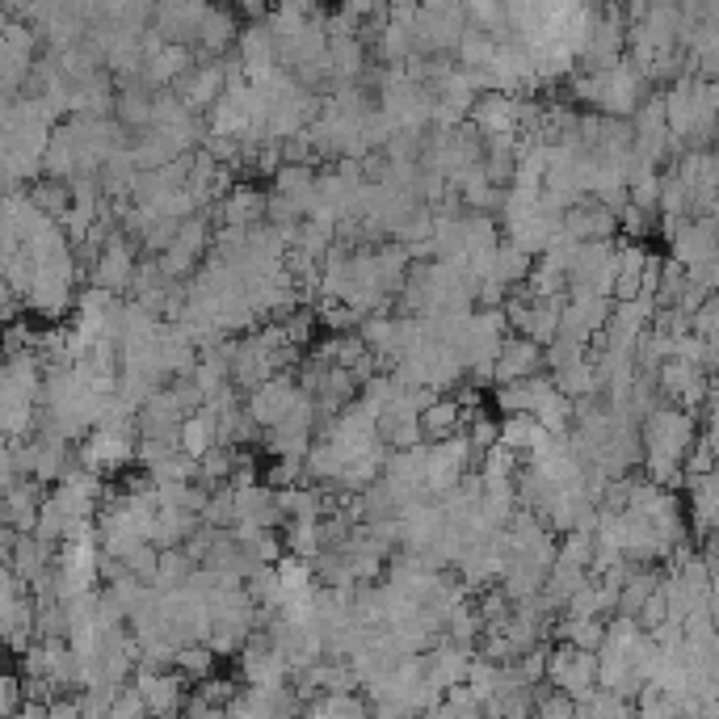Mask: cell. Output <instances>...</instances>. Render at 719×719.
Segmentation results:
<instances>
[{"label": "cell", "instance_id": "cell-1", "mask_svg": "<svg viewBox=\"0 0 719 719\" xmlns=\"http://www.w3.org/2000/svg\"><path fill=\"white\" fill-rule=\"evenodd\" d=\"M698 433L695 412L686 408H648L640 425V463L661 488H682V458Z\"/></svg>", "mask_w": 719, "mask_h": 719}, {"label": "cell", "instance_id": "cell-2", "mask_svg": "<svg viewBox=\"0 0 719 719\" xmlns=\"http://www.w3.org/2000/svg\"><path fill=\"white\" fill-rule=\"evenodd\" d=\"M547 686L564 690L568 698H585L598 686V656L589 648H576L568 640H555V648H547Z\"/></svg>", "mask_w": 719, "mask_h": 719}, {"label": "cell", "instance_id": "cell-3", "mask_svg": "<svg viewBox=\"0 0 719 719\" xmlns=\"http://www.w3.org/2000/svg\"><path fill=\"white\" fill-rule=\"evenodd\" d=\"M615 287V236L580 240L568 265V295H610Z\"/></svg>", "mask_w": 719, "mask_h": 719}, {"label": "cell", "instance_id": "cell-4", "mask_svg": "<svg viewBox=\"0 0 719 719\" xmlns=\"http://www.w3.org/2000/svg\"><path fill=\"white\" fill-rule=\"evenodd\" d=\"M135 240L126 236V232H110L106 236V244H101V253H97V262L89 265V283L101 290H110V295H122V290L131 287V274H135V265H140V257H135Z\"/></svg>", "mask_w": 719, "mask_h": 719}, {"label": "cell", "instance_id": "cell-5", "mask_svg": "<svg viewBox=\"0 0 719 719\" xmlns=\"http://www.w3.org/2000/svg\"><path fill=\"white\" fill-rule=\"evenodd\" d=\"M295 396H299V384H295V370H274V375H265L262 384L253 387V391H244V412L269 430L290 405H295Z\"/></svg>", "mask_w": 719, "mask_h": 719}, {"label": "cell", "instance_id": "cell-6", "mask_svg": "<svg viewBox=\"0 0 719 719\" xmlns=\"http://www.w3.org/2000/svg\"><path fill=\"white\" fill-rule=\"evenodd\" d=\"M131 686L140 690L144 707L152 716H177L181 703H186V677L173 670H147V665H135L131 673Z\"/></svg>", "mask_w": 719, "mask_h": 719}, {"label": "cell", "instance_id": "cell-7", "mask_svg": "<svg viewBox=\"0 0 719 719\" xmlns=\"http://www.w3.org/2000/svg\"><path fill=\"white\" fill-rule=\"evenodd\" d=\"M670 257L682 269H698V265L716 262V215H690L677 223L670 236Z\"/></svg>", "mask_w": 719, "mask_h": 719}, {"label": "cell", "instance_id": "cell-8", "mask_svg": "<svg viewBox=\"0 0 719 719\" xmlns=\"http://www.w3.org/2000/svg\"><path fill=\"white\" fill-rule=\"evenodd\" d=\"M236 656H240V673H244L248 686H283V682H290L287 656L269 644L262 631H253V635L240 644Z\"/></svg>", "mask_w": 719, "mask_h": 719}, {"label": "cell", "instance_id": "cell-9", "mask_svg": "<svg viewBox=\"0 0 719 719\" xmlns=\"http://www.w3.org/2000/svg\"><path fill=\"white\" fill-rule=\"evenodd\" d=\"M232 527H283L278 493L265 484H232Z\"/></svg>", "mask_w": 719, "mask_h": 719}, {"label": "cell", "instance_id": "cell-10", "mask_svg": "<svg viewBox=\"0 0 719 719\" xmlns=\"http://www.w3.org/2000/svg\"><path fill=\"white\" fill-rule=\"evenodd\" d=\"M534 370H543V345L522 333H505L497 362H493V384H509V379H522Z\"/></svg>", "mask_w": 719, "mask_h": 719}, {"label": "cell", "instance_id": "cell-11", "mask_svg": "<svg viewBox=\"0 0 719 719\" xmlns=\"http://www.w3.org/2000/svg\"><path fill=\"white\" fill-rule=\"evenodd\" d=\"M202 527V518L186 505H156V522H152V543L156 547H181L193 530Z\"/></svg>", "mask_w": 719, "mask_h": 719}, {"label": "cell", "instance_id": "cell-12", "mask_svg": "<svg viewBox=\"0 0 719 719\" xmlns=\"http://www.w3.org/2000/svg\"><path fill=\"white\" fill-rule=\"evenodd\" d=\"M274 193L290 198L303 211V219H308L316 207V165H290V161H283L274 168Z\"/></svg>", "mask_w": 719, "mask_h": 719}, {"label": "cell", "instance_id": "cell-13", "mask_svg": "<svg viewBox=\"0 0 719 719\" xmlns=\"http://www.w3.org/2000/svg\"><path fill=\"white\" fill-rule=\"evenodd\" d=\"M215 442H219V421L207 405L181 417V425H177V446H181L190 458H198L202 451H211Z\"/></svg>", "mask_w": 719, "mask_h": 719}, {"label": "cell", "instance_id": "cell-14", "mask_svg": "<svg viewBox=\"0 0 719 719\" xmlns=\"http://www.w3.org/2000/svg\"><path fill=\"white\" fill-rule=\"evenodd\" d=\"M472 126L479 135H505V131H518L513 122V97L509 93H488L472 101Z\"/></svg>", "mask_w": 719, "mask_h": 719}, {"label": "cell", "instance_id": "cell-15", "mask_svg": "<svg viewBox=\"0 0 719 719\" xmlns=\"http://www.w3.org/2000/svg\"><path fill=\"white\" fill-rule=\"evenodd\" d=\"M417 421H421V442H438V438H446V433L458 430L463 408L455 405L451 391H442V396H433L430 405L417 412Z\"/></svg>", "mask_w": 719, "mask_h": 719}, {"label": "cell", "instance_id": "cell-16", "mask_svg": "<svg viewBox=\"0 0 719 719\" xmlns=\"http://www.w3.org/2000/svg\"><path fill=\"white\" fill-rule=\"evenodd\" d=\"M543 425L530 417V412H505L501 421H497V442L509 446V451H518V455L527 458L534 446H539V438H543Z\"/></svg>", "mask_w": 719, "mask_h": 719}, {"label": "cell", "instance_id": "cell-17", "mask_svg": "<svg viewBox=\"0 0 719 719\" xmlns=\"http://www.w3.org/2000/svg\"><path fill=\"white\" fill-rule=\"evenodd\" d=\"M530 265H534L530 253H522V248L509 244V240H497V253H493V269H488V278L513 290V287H522V278L530 274Z\"/></svg>", "mask_w": 719, "mask_h": 719}, {"label": "cell", "instance_id": "cell-18", "mask_svg": "<svg viewBox=\"0 0 719 719\" xmlns=\"http://www.w3.org/2000/svg\"><path fill=\"white\" fill-rule=\"evenodd\" d=\"M552 384H555V391H564L568 400L594 396V391H598V375H594V362H589V354H585V358L564 362L560 370H552Z\"/></svg>", "mask_w": 719, "mask_h": 719}, {"label": "cell", "instance_id": "cell-19", "mask_svg": "<svg viewBox=\"0 0 719 719\" xmlns=\"http://www.w3.org/2000/svg\"><path fill=\"white\" fill-rule=\"evenodd\" d=\"M25 193H30V202H34L38 211H47L51 219H64L68 215V207H73L68 181H55V177H38Z\"/></svg>", "mask_w": 719, "mask_h": 719}, {"label": "cell", "instance_id": "cell-20", "mask_svg": "<svg viewBox=\"0 0 719 719\" xmlns=\"http://www.w3.org/2000/svg\"><path fill=\"white\" fill-rule=\"evenodd\" d=\"M312 716H370V698L358 690H329L312 703Z\"/></svg>", "mask_w": 719, "mask_h": 719}, {"label": "cell", "instance_id": "cell-21", "mask_svg": "<svg viewBox=\"0 0 719 719\" xmlns=\"http://www.w3.org/2000/svg\"><path fill=\"white\" fill-rule=\"evenodd\" d=\"M215 661L219 656L207 644H181L177 652H173V670L181 673V677H193V682L215 670Z\"/></svg>", "mask_w": 719, "mask_h": 719}, {"label": "cell", "instance_id": "cell-22", "mask_svg": "<svg viewBox=\"0 0 719 719\" xmlns=\"http://www.w3.org/2000/svg\"><path fill=\"white\" fill-rule=\"evenodd\" d=\"M193 560L181 547H161V555H156V580L152 585H161V589H168V585H181L186 576H190Z\"/></svg>", "mask_w": 719, "mask_h": 719}, {"label": "cell", "instance_id": "cell-23", "mask_svg": "<svg viewBox=\"0 0 719 719\" xmlns=\"http://www.w3.org/2000/svg\"><path fill=\"white\" fill-rule=\"evenodd\" d=\"M652 232H656V211H640L631 202L619 211V236L623 240H648Z\"/></svg>", "mask_w": 719, "mask_h": 719}, {"label": "cell", "instance_id": "cell-24", "mask_svg": "<svg viewBox=\"0 0 719 719\" xmlns=\"http://www.w3.org/2000/svg\"><path fill=\"white\" fill-rule=\"evenodd\" d=\"M18 698H22V677L0 673V716H9L18 707Z\"/></svg>", "mask_w": 719, "mask_h": 719}, {"label": "cell", "instance_id": "cell-25", "mask_svg": "<svg viewBox=\"0 0 719 719\" xmlns=\"http://www.w3.org/2000/svg\"><path fill=\"white\" fill-rule=\"evenodd\" d=\"M47 716H55V719H68V716H80V698H51L47 703Z\"/></svg>", "mask_w": 719, "mask_h": 719}, {"label": "cell", "instance_id": "cell-26", "mask_svg": "<svg viewBox=\"0 0 719 719\" xmlns=\"http://www.w3.org/2000/svg\"><path fill=\"white\" fill-rule=\"evenodd\" d=\"M13 711H18V716H30V719H43L47 716V703H38V698H18Z\"/></svg>", "mask_w": 719, "mask_h": 719}]
</instances>
